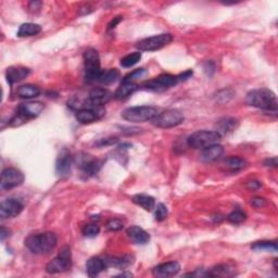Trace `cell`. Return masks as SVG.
<instances>
[{
  "mask_svg": "<svg viewBox=\"0 0 278 278\" xmlns=\"http://www.w3.org/2000/svg\"><path fill=\"white\" fill-rule=\"evenodd\" d=\"M58 244V237L54 232H42L31 235L25 239V247L35 254H48Z\"/></svg>",
  "mask_w": 278,
  "mask_h": 278,
  "instance_id": "cell-1",
  "label": "cell"
},
{
  "mask_svg": "<svg viewBox=\"0 0 278 278\" xmlns=\"http://www.w3.org/2000/svg\"><path fill=\"white\" fill-rule=\"evenodd\" d=\"M246 101L248 104L271 112H277L276 95L270 89L260 88L248 93Z\"/></svg>",
  "mask_w": 278,
  "mask_h": 278,
  "instance_id": "cell-2",
  "label": "cell"
},
{
  "mask_svg": "<svg viewBox=\"0 0 278 278\" xmlns=\"http://www.w3.org/2000/svg\"><path fill=\"white\" fill-rule=\"evenodd\" d=\"M159 114V110L151 105H140V107H131L123 111L122 118L131 123H144L152 121Z\"/></svg>",
  "mask_w": 278,
  "mask_h": 278,
  "instance_id": "cell-3",
  "label": "cell"
},
{
  "mask_svg": "<svg viewBox=\"0 0 278 278\" xmlns=\"http://www.w3.org/2000/svg\"><path fill=\"white\" fill-rule=\"evenodd\" d=\"M85 62V78L86 82L92 84L98 82L99 75L101 73L99 53L96 49L89 48L84 52Z\"/></svg>",
  "mask_w": 278,
  "mask_h": 278,
  "instance_id": "cell-4",
  "label": "cell"
},
{
  "mask_svg": "<svg viewBox=\"0 0 278 278\" xmlns=\"http://www.w3.org/2000/svg\"><path fill=\"white\" fill-rule=\"evenodd\" d=\"M221 138L222 136L216 130H198L189 136L187 144L194 149H204L217 144Z\"/></svg>",
  "mask_w": 278,
  "mask_h": 278,
  "instance_id": "cell-5",
  "label": "cell"
},
{
  "mask_svg": "<svg viewBox=\"0 0 278 278\" xmlns=\"http://www.w3.org/2000/svg\"><path fill=\"white\" fill-rule=\"evenodd\" d=\"M155 127L159 128H172L180 125L184 122V115L180 111L176 109L165 110L159 113L151 121Z\"/></svg>",
  "mask_w": 278,
  "mask_h": 278,
  "instance_id": "cell-6",
  "label": "cell"
},
{
  "mask_svg": "<svg viewBox=\"0 0 278 278\" xmlns=\"http://www.w3.org/2000/svg\"><path fill=\"white\" fill-rule=\"evenodd\" d=\"M72 266V257H71V249L69 247H64L60 250L59 254L50 261L47 266L46 271L49 274H59V273L67 272Z\"/></svg>",
  "mask_w": 278,
  "mask_h": 278,
  "instance_id": "cell-7",
  "label": "cell"
},
{
  "mask_svg": "<svg viewBox=\"0 0 278 278\" xmlns=\"http://www.w3.org/2000/svg\"><path fill=\"white\" fill-rule=\"evenodd\" d=\"M173 36L171 34H159L155 36L145 38L137 43V47L140 51H155L172 43Z\"/></svg>",
  "mask_w": 278,
  "mask_h": 278,
  "instance_id": "cell-8",
  "label": "cell"
},
{
  "mask_svg": "<svg viewBox=\"0 0 278 278\" xmlns=\"http://www.w3.org/2000/svg\"><path fill=\"white\" fill-rule=\"evenodd\" d=\"M177 83H179L177 75L161 74L160 76L144 83L143 87L149 90H153V92H163L165 89L173 87Z\"/></svg>",
  "mask_w": 278,
  "mask_h": 278,
  "instance_id": "cell-9",
  "label": "cell"
},
{
  "mask_svg": "<svg viewBox=\"0 0 278 278\" xmlns=\"http://www.w3.org/2000/svg\"><path fill=\"white\" fill-rule=\"evenodd\" d=\"M24 181V175L20 170L14 168H7L2 171L1 186L2 190H10L21 186Z\"/></svg>",
  "mask_w": 278,
  "mask_h": 278,
  "instance_id": "cell-10",
  "label": "cell"
},
{
  "mask_svg": "<svg viewBox=\"0 0 278 278\" xmlns=\"http://www.w3.org/2000/svg\"><path fill=\"white\" fill-rule=\"evenodd\" d=\"M24 208L23 203L18 199L9 198L3 200L0 205V216L2 220L12 219L21 213Z\"/></svg>",
  "mask_w": 278,
  "mask_h": 278,
  "instance_id": "cell-11",
  "label": "cell"
},
{
  "mask_svg": "<svg viewBox=\"0 0 278 278\" xmlns=\"http://www.w3.org/2000/svg\"><path fill=\"white\" fill-rule=\"evenodd\" d=\"M44 104L38 101H28V102L21 103L18 109V113L20 116L27 121L31 119H35L43 112L44 110Z\"/></svg>",
  "mask_w": 278,
  "mask_h": 278,
  "instance_id": "cell-12",
  "label": "cell"
},
{
  "mask_svg": "<svg viewBox=\"0 0 278 278\" xmlns=\"http://www.w3.org/2000/svg\"><path fill=\"white\" fill-rule=\"evenodd\" d=\"M72 164L73 158L71 155V152L68 149H63L58 155L57 163H55V172L61 177L69 176L71 173V169H72Z\"/></svg>",
  "mask_w": 278,
  "mask_h": 278,
  "instance_id": "cell-13",
  "label": "cell"
},
{
  "mask_svg": "<svg viewBox=\"0 0 278 278\" xmlns=\"http://www.w3.org/2000/svg\"><path fill=\"white\" fill-rule=\"evenodd\" d=\"M180 271V265L178 262L176 261H171L162 263V264L156 265L152 270V274L154 277L159 278H168V277H173L177 275Z\"/></svg>",
  "mask_w": 278,
  "mask_h": 278,
  "instance_id": "cell-14",
  "label": "cell"
},
{
  "mask_svg": "<svg viewBox=\"0 0 278 278\" xmlns=\"http://www.w3.org/2000/svg\"><path fill=\"white\" fill-rule=\"evenodd\" d=\"M114 97V95L107 88L95 87L89 93L88 101L94 105H104Z\"/></svg>",
  "mask_w": 278,
  "mask_h": 278,
  "instance_id": "cell-15",
  "label": "cell"
},
{
  "mask_svg": "<svg viewBox=\"0 0 278 278\" xmlns=\"http://www.w3.org/2000/svg\"><path fill=\"white\" fill-rule=\"evenodd\" d=\"M223 153H224V148L222 147L221 145L215 144L202 149L200 158L205 163H212L221 159V156L223 155Z\"/></svg>",
  "mask_w": 278,
  "mask_h": 278,
  "instance_id": "cell-16",
  "label": "cell"
},
{
  "mask_svg": "<svg viewBox=\"0 0 278 278\" xmlns=\"http://www.w3.org/2000/svg\"><path fill=\"white\" fill-rule=\"evenodd\" d=\"M128 238L136 245H146L150 240V236L147 231L139 226H130L126 230Z\"/></svg>",
  "mask_w": 278,
  "mask_h": 278,
  "instance_id": "cell-17",
  "label": "cell"
},
{
  "mask_svg": "<svg viewBox=\"0 0 278 278\" xmlns=\"http://www.w3.org/2000/svg\"><path fill=\"white\" fill-rule=\"evenodd\" d=\"M79 168L85 175L93 176L98 173V171L101 168V162L99 160L90 158V155H85L80 158Z\"/></svg>",
  "mask_w": 278,
  "mask_h": 278,
  "instance_id": "cell-18",
  "label": "cell"
},
{
  "mask_svg": "<svg viewBox=\"0 0 278 278\" xmlns=\"http://www.w3.org/2000/svg\"><path fill=\"white\" fill-rule=\"evenodd\" d=\"M107 264H105L104 257H92L86 263V270L87 274L90 277L98 276L101 272L107 270Z\"/></svg>",
  "mask_w": 278,
  "mask_h": 278,
  "instance_id": "cell-19",
  "label": "cell"
},
{
  "mask_svg": "<svg viewBox=\"0 0 278 278\" xmlns=\"http://www.w3.org/2000/svg\"><path fill=\"white\" fill-rule=\"evenodd\" d=\"M29 72H31L29 69H26L24 67H10L8 68L6 72V77L8 83L10 85H12L28 76Z\"/></svg>",
  "mask_w": 278,
  "mask_h": 278,
  "instance_id": "cell-20",
  "label": "cell"
},
{
  "mask_svg": "<svg viewBox=\"0 0 278 278\" xmlns=\"http://www.w3.org/2000/svg\"><path fill=\"white\" fill-rule=\"evenodd\" d=\"M238 121L234 118H224L216 123V131L221 136L228 135L238 127Z\"/></svg>",
  "mask_w": 278,
  "mask_h": 278,
  "instance_id": "cell-21",
  "label": "cell"
},
{
  "mask_svg": "<svg viewBox=\"0 0 278 278\" xmlns=\"http://www.w3.org/2000/svg\"><path fill=\"white\" fill-rule=\"evenodd\" d=\"M139 88V86L135 83H123L120 85V87L114 93V98L116 100H124L133 95L136 90Z\"/></svg>",
  "mask_w": 278,
  "mask_h": 278,
  "instance_id": "cell-22",
  "label": "cell"
},
{
  "mask_svg": "<svg viewBox=\"0 0 278 278\" xmlns=\"http://www.w3.org/2000/svg\"><path fill=\"white\" fill-rule=\"evenodd\" d=\"M105 264L107 267H115V269H127V267L133 263L131 261V257L126 255L122 257H115V256H105L104 257Z\"/></svg>",
  "mask_w": 278,
  "mask_h": 278,
  "instance_id": "cell-23",
  "label": "cell"
},
{
  "mask_svg": "<svg viewBox=\"0 0 278 278\" xmlns=\"http://www.w3.org/2000/svg\"><path fill=\"white\" fill-rule=\"evenodd\" d=\"M131 200H133L135 204L141 206L144 210L148 212H151L155 208V200L153 197H151L149 195H144V194L135 195L133 198H131Z\"/></svg>",
  "mask_w": 278,
  "mask_h": 278,
  "instance_id": "cell-24",
  "label": "cell"
},
{
  "mask_svg": "<svg viewBox=\"0 0 278 278\" xmlns=\"http://www.w3.org/2000/svg\"><path fill=\"white\" fill-rule=\"evenodd\" d=\"M39 95H40L39 87L31 84L20 86L17 90V96L21 99H33L38 97Z\"/></svg>",
  "mask_w": 278,
  "mask_h": 278,
  "instance_id": "cell-25",
  "label": "cell"
},
{
  "mask_svg": "<svg viewBox=\"0 0 278 278\" xmlns=\"http://www.w3.org/2000/svg\"><path fill=\"white\" fill-rule=\"evenodd\" d=\"M235 275V270L234 267H231L227 264H220L214 267L206 273V276L211 277H229Z\"/></svg>",
  "mask_w": 278,
  "mask_h": 278,
  "instance_id": "cell-26",
  "label": "cell"
},
{
  "mask_svg": "<svg viewBox=\"0 0 278 278\" xmlns=\"http://www.w3.org/2000/svg\"><path fill=\"white\" fill-rule=\"evenodd\" d=\"M42 32V27L40 25L35 23H24L19 28L18 36L19 37H29L35 36V35L39 34Z\"/></svg>",
  "mask_w": 278,
  "mask_h": 278,
  "instance_id": "cell-27",
  "label": "cell"
},
{
  "mask_svg": "<svg viewBox=\"0 0 278 278\" xmlns=\"http://www.w3.org/2000/svg\"><path fill=\"white\" fill-rule=\"evenodd\" d=\"M120 76V72L116 69H109L107 71H101L99 75L98 82L104 85H109L114 83Z\"/></svg>",
  "mask_w": 278,
  "mask_h": 278,
  "instance_id": "cell-28",
  "label": "cell"
},
{
  "mask_svg": "<svg viewBox=\"0 0 278 278\" xmlns=\"http://www.w3.org/2000/svg\"><path fill=\"white\" fill-rule=\"evenodd\" d=\"M225 166L231 172L240 171L246 166V161L239 156H229L225 160Z\"/></svg>",
  "mask_w": 278,
  "mask_h": 278,
  "instance_id": "cell-29",
  "label": "cell"
},
{
  "mask_svg": "<svg viewBox=\"0 0 278 278\" xmlns=\"http://www.w3.org/2000/svg\"><path fill=\"white\" fill-rule=\"evenodd\" d=\"M140 59H141V52L137 51V52L130 53L121 60V65H122L123 68L134 67L135 64H137L140 61Z\"/></svg>",
  "mask_w": 278,
  "mask_h": 278,
  "instance_id": "cell-30",
  "label": "cell"
},
{
  "mask_svg": "<svg viewBox=\"0 0 278 278\" xmlns=\"http://www.w3.org/2000/svg\"><path fill=\"white\" fill-rule=\"evenodd\" d=\"M251 248L253 250H266V251H277V244L275 241H257L254 242L253 245L251 246Z\"/></svg>",
  "mask_w": 278,
  "mask_h": 278,
  "instance_id": "cell-31",
  "label": "cell"
},
{
  "mask_svg": "<svg viewBox=\"0 0 278 278\" xmlns=\"http://www.w3.org/2000/svg\"><path fill=\"white\" fill-rule=\"evenodd\" d=\"M247 219V214L245 213V212H242V211H234V212H231V213L227 216V220H228V222H230V223L232 224H240L242 223V222H245Z\"/></svg>",
  "mask_w": 278,
  "mask_h": 278,
  "instance_id": "cell-32",
  "label": "cell"
},
{
  "mask_svg": "<svg viewBox=\"0 0 278 278\" xmlns=\"http://www.w3.org/2000/svg\"><path fill=\"white\" fill-rule=\"evenodd\" d=\"M99 232H100V227L97 224H95V223L85 225L84 228H83L84 236L89 237V238H93V237H96L99 234Z\"/></svg>",
  "mask_w": 278,
  "mask_h": 278,
  "instance_id": "cell-33",
  "label": "cell"
},
{
  "mask_svg": "<svg viewBox=\"0 0 278 278\" xmlns=\"http://www.w3.org/2000/svg\"><path fill=\"white\" fill-rule=\"evenodd\" d=\"M146 74V70L145 69H137L133 71V72L126 75V76L123 78L122 82L123 83H134L135 79L143 77L144 75Z\"/></svg>",
  "mask_w": 278,
  "mask_h": 278,
  "instance_id": "cell-34",
  "label": "cell"
},
{
  "mask_svg": "<svg viewBox=\"0 0 278 278\" xmlns=\"http://www.w3.org/2000/svg\"><path fill=\"white\" fill-rule=\"evenodd\" d=\"M154 209H155L154 216H155L156 221L162 222L166 219V217H168L169 212H168V209H166V206L163 203H159Z\"/></svg>",
  "mask_w": 278,
  "mask_h": 278,
  "instance_id": "cell-35",
  "label": "cell"
},
{
  "mask_svg": "<svg viewBox=\"0 0 278 278\" xmlns=\"http://www.w3.org/2000/svg\"><path fill=\"white\" fill-rule=\"evenodd\" d=\"M124 223L119 219H113L110 220L107 223V228L111 231H119L121 229H123Z\"/></svg>",
  "mask_w": 278,
  "mask_h": 278,
  "instance_id": "cell-36",
  "label": "cell"
},
{
  "mask_svg": "<svg viewBox=\"0 0 278 278\" xmlns=\"http://www.w3.org/2000/svg\"><path fill=\"white\" fill-rule=\"evenodd\" d=\"M251 203L252 205L255 206V208H263V206L266 204V201L263 198H253L251 201Z\"/></svg>",
  "mask_w": 278,
  "mask_h": 278,
  "instance_id": "cell-37",
  "label": "cell"
},
{
  "mask_svg": "<svg viewBox=\"0 0 278 278\" xmlns=\"http://www.w3.org/2000/svg\"><path fill=\"white\" fill-rule=\"evenodd\" d=\"M116 141H118V138H116V137H111V138H105V139L100 140L97 145H98V146H101V147H102V146L113 145V144L116 143Z\"/></svg>",
  "mask_w": 278,
  "mask_h": 278,
  "instance_id": "cell-38",
  "label": "cell"
},
{
  "mask_svg": "<svg viewBox=\"0 0 278 278\" xmlns=\"http://www.w3.org/2000/svg\"><path fill=\"white\" fill-rule=\"evenodd\" d=\"M248 188L251 189V190H255V189H259L260 187H261V183H259V181H255V180H252V181H249L248 183Z\"/></svg>",
  "mask_w": 278,
  "mask_h": 278,
  "instance_id": "cell-39",
  "label": "cell"
},
{
  "mask_svg": "<svg viewBox=\"0 0 278 278\" xmlns=\"http://www.w3.org/2000/svg\"><path fill=\"white\" fill-rule=\"evenodd\" d=\"M265 166H272V168H276L277 166V158L274 156V158H271V159H267L265 162H264Z\"/></svg>",
  "mask_w": 278,
  "mask_h": 278,
  "instance_id": "cell-40",
  "label": "cell"
},
{
  "mask_svg": "<svg viewBox=\"0 0 278 278\" xmlns=\"http://www.w3.org/2000/svg\"><path fill=\"white\" fill-rule=\"evenodd\" d=\"M121 21H122V17H116L114 20H112V21H111V23L109 24V27H108V29H113L116 25H118Z\"/></svg>",
  "mask_w": 278,
  "mask_h": 278,
  "instance_id": "cell-41",
  "label": "cell"
},
{
  "mask_svg": "<svg viewBox=\"0 0 278 278\" xmlns=\"http://www.w3.org/2000/svg\"><path fill=\"white\" fill-rule=\"evenodd\" d=\"M9 234H10L9 229H7L6 227H1V231H0V239H1V241H3L7 237H9L10 236Z\"/></svg>",
  "mask_w": 278,
  "mask_h": 278,
  "instance_id": "cell-42",
  "label": "cell"
}]
</instances>
